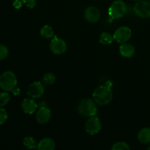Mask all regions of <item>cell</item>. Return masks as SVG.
Returning <instances> with one entry per match:
<instances>
[{"mask_svg":"<svg viewBox=\"0 0 150 150\" xmlns=\"http://www.w3.org/2000/svg\"><path fill=\"white\" fill-rule=\"evenodd\" d=\"M51 118V110L46 106H41L37 111L36 120L39 124L44 125L48 123Z\"/></svg>","mask_w":150,"mask_h":150,"instance_id":"obj_11","label":"cell"},{"mask_svg":"<svg viewBox=\"0 0 150 150\" xmlns=\"http://www.w3.org/2000/svg\"><path fill=\"white\" fill-rule=\"evenodd\" d=\"M92 97L98 105H105L112 100L113 94L109 86L107 85H101L94 90Z\"/></svg>","mask_w":150,"mask_h":150,"instance_id":"obj_1","label":"cell"},{"mask_svg":"<svg viewBox=\"0 0 150 150\" xmlns=\"http://www.w3.org/2000/svg\"><path fill=\"white\" fill-rule=\"evenodd\" d=\"M100 42L103 45H109L114 40V36L108 32H103L99 38Z\"/></svg>","mask_w":150,"mask_h":150,"instance_id":"obj_18","label":"cell"},{"mask_svg":"<svg viewBox=\"0 0 150 150\" xmlns=\"http://www.w3.org/2000/svg\"><path fill=\"white\" fill-rule=\"evenodd\" d=\"M9 54V50L7 46L0 44V61L5 59Z\"/></svg>","mask_w":150,"mask_h":150,"instance_id":"obj_22","label":"cell"},{"mask_svg":"<svg viewBox=\"0 0 150 150\" xmlns=\"http://www.w3.org/2000/svg\"><path fill=\"white\" fill-rule=\"evenodd\" d=\"M138 140L144 144H150V127H146L140 130L138 133Z\"/></svg>","mask_w":150,"mask_h":150,"instance_id":"obj_15","label":"cell"},{"mask_svg":"<svg viewBox=\"0 0 150 150\" xmlns=\"http://www.w3.org/2000/svg\"><path fill=\"white\" fill-rule=\"evenodd\" d=\"M13 5L15 8L18 10V9L21 8V7L23 6V3H22V1H20V0H15L13 3Z\"/></svg>","mask_w":150,"mask_h":150,"instance_id":"obj_25","label":"cell"},{"mask_svg":"<svg viewBox=\"0 0 150 150\" xmlns=\"http://www.w3.org/2000/svg\"><path fill=\"white\" fill-rule=\"evenodd\" d=\"M38 104L32 98H25L21 103V108L25 114H33L38 110Z\"/></svg>","mask_w":150,"mask_h":150,"instance_id":"obj_12","label":"cell"},{"mask_svg":"<svg viewBox=\"0 0 150 150\" xmlns=\"http://www.w3.org/2000/svg\"><path fill=\"white\" fill-rule=\"evenodd\" d=\"M55 142L51 138H43L38 144L37 149L38 150H54L55 149Z\"/></svg>","mask_w":150,"mask_h":150,"instance_id":"obj_13","label":"cell"},{"mask_svg":"<svg viewBox=\"0 0 150 150\" xmlns=\"http://www.w3.org/2000/svg\"><path fill=\"white\" fill-rule=\"evenodd\" d=\"M85 19L91 23H95L100 19V12L99 9L94 6H90L86 8L83 13Z\"/></svg>","mask_w":150,"mask_h":150,"instance_id":"obj_10","label":"cell"},{"mask_svg":"<svg viewBox=\"0 0 150 150\" xmlns=\"http://www.w3.org/2000/svg\"><path fill=\"white\" fill-rule=\"evenodd\" d=\"M17 77L13 72L7 70L0 75V88L5 92H12L17 86Z\"/></svg>","mask_w":150,"mask_h":150,"instance_id":"obj_3","label":"cell"},{"mask_svg":"<svg viewBox=\"0 0 150 150\" xmlns=\"http://www.w3.org/2000/svg\"><path fill=\"white\" fill-rule=\"evenodd\" d=\"M148 149H149V150H150V146H148Z\"/></svg>","mask_w":150,"mask_h":150,"instance_id":"obj_28","label":"cell"},{"mask_svg":"<svg viewBox=\"0 0 150 150\" xmlns=\"http://www.w3.org/2000/svg\"><path fill=\"white\" fill-rule=\"evenodd\" d=\"M127 11L125 2L122 0H116L108 8V15L113 19H119L124 17Z\"/></svg>","mask_w":150,"mask_h":150,"instance_id":"obj_4","label":"cell"},{"mask_svg":"<svg viewBox=\"0 0 150 150\" xmlns=\"http://www.w3.org/2000/svg\"><path fill=\"white\" fill-rule=\"evenodd\" d=\"M45 92V86L42 82L35 81L31 83L27 89V95L29 98L38 99L42 96Z\"/></svg>","mask_w":150,"mask_h":150,"instance_id":"obj_9","label":"cell"},{"mask_svg":"<svg viewBox=\"0 0 150 150\" xmlns=\"http://www.w3.org/2000/svg\"><path fill=\"white\" fill-rule=\"evenodd\" d=\"M40 35L45 39H51L54 37V32L49 25H45L40 29Z\"/></svg>","mask_w":150,"mask_h":150,"instance_id":"obj_16","label":"cell"},{"mask_svg":"<svg viewBox=\"0 0 150 150\" xmlns=\"http://www.w3.org/2000/svg\"><path fill=\"white\" fill-rule=\"evenodd\" d=\"M114 40L120 44L127 42L132 36V31L128 26H122L119 27L113 35Z\"/></svg>","mask_w":150,"mask_h":150,"instance_id":"obj_5","label":"cell"},{"mask_svg":"<svg viewBox=\"0 0 150 150\" xmlns=\"http://www.w3.org/2000/svg\"><path fill=\"white\" fill-rule=\"evenodd\" d=\"M130 146L126 142H118L114 144L111 147L112 150H129Z\"/></svg>","mask_w":150,"mask_h":150,"instance_id":"obj_21","label":"cell"},{"mask_svg":"<svg viewBox=\"0 0 150 150\" xmlns=\"http://www.w3.org/2000/svg\"><path fill=\"white\" fill-rule=\"evenodd\" d=\"M50 50L57 55H61L67 51V44L61 38L54 36L50 42Z\"/></svg>","mask_w":150,"mask_h":150,"instance_id":"obj_8","label":"cell"},{"mask_svg":"<svg viewBox=\"0 0 150 150\" xmlns=\"http://www.w3.org/2000/svg\"><path fill=\"white\" fill-rule=\"evenodd\" d=\"M8 118V114L7 111L3 108V107H0V125L6 122Z\"/></svg>","mask_w":150,"mask_h":150,"instance_id":"obj_23","label":"cell"},{"mask_svg":"<svg viewBox=\"0 0 150 150\" xmlns=\"http://www.w3.org/2000/svg\"><path fill=\"white\" fill-rule=\"evenodd\" d=\"M22 3L26 7L32 9L36 5V0H21Z\"/></svg>","mask_w":150,"mask_h":150,"instance_id":"obj_24","label":"cell"},{"mask_svg":"<svg viewBox=\"0 0 150 150\" xmlns=\"http://www.w3.org/2000/svg\"><path fill=\"white\" fill-rule=\"evenodd\" d=\"M56 76L52 73H48L42 76V82L44 85H52L56 81Z\"/></svg>","mask_w":150,"mask_h":150,"instance_id":"obj_19","label":"cell"},{"mask_svg":"<svg viewBox=\"0 0 150 150\" xmlns=\"http://www.w3.org/2000/svg\"><path fill=\"white\" fill-rule=\"evenodd\" d=\"M102 128V124L98 117L96 116L89 117L88 120L85 124V130L86 133L91 136H95V135L99 133Z\"/></svg>","mask_w":150,"mask_h":150,"instance_id":"obj_6","label":"cell"},{"mask_svg":"<svg viewBox=\"0 0 150 150\" xmlns=\"http://www.w3.org/2000/svg\"><path fill=\"white\" fill-rule=\"evenodd\" d=\"M23 144L28 149H36L37 146H38L36 141L32 136L25 137L23 141Z\"/></svg>","mask_w":150,"mask_h":150,"instance_id":"obj_17","label":"cell"},{"mask_svg":"<svg viewBox=\"0 0 150 150\" xmlns=\"http://www.w3.org/2000/svg\"><path fill=\"white\" fill-rule=\"evenodd\" d=\"M10 100V96L7 92H0V107H4L8 104Z\"/></svg>","mask_w":150,"mask_h":150,"instance_id":"obj_20","label":"cell"},{"mask_svg":"<svg viewBox=\"0 0 150 150\" xmlns=\"http://www.w3.org/2000/svg\"><path fill=\"white\" fill-rule=\"evenodd\" d=\"M134 1H142V0H134Z\"/></svg>","mask_w":150,"mask_h":150,"instance_id":"obj_27","label":"cell"},{"mask_svg":"<svg viewBox=\"0 0 150 150\" xmlns=\"http://www.w3.org/2000/svg\"><path fill=\"white\" fill-rule=\"evenodd\" d=\"M12 92H13V95H15V96H18V95H20V93H21V91H20V89H18V88H15L14 89H13V91H12Z\"/></svg>","mask_w":150,"mask_h":150,"instance_id":"obj_26","label":"cell"},{"mask_svg":"<svg viewBox=\"0 0 150 150\" xmlns=\"http://www.w3.org/2000/svg\"><path fill=\"white\" fill-rule=\"evenodd\" d=\"M78 113L84 117H91L98 114L97 103L93 99L84 98L79 102L77 106Z\"/></svg>","mask_w":150,"mask_h":150,"instance_id":"obj_2","label":"cell"},{"mask_svg":"<svg viewBox=\"0 0 150 150\" xmlns=\"http://www.w3.org/2000/svg\"><path fill=\"white\" fill-rule=\"evenodd\" d=\"M133 12L142 18H150V2L147 1H139L133 6Z\"/></svg>","mask_w":150,"mask_h":150,"instance_id":"obj_7","label":"cell"},{"mask_svg":"<svg viewBox=\"0 0 150 150\" xmlns=\"http://www.w3.org/2000/svg\"><path fill=\"white\" fill-rule=\"evenodd\" d=\"M119 51L122 57H125V58H130L134 55L136 50L133 45L125 42V43L121 44L120 48H119Z\"/></svg>","mask_w":150,"mask_h":150,"instance_id":"obj_14","label":"cell"}]
</instances>
